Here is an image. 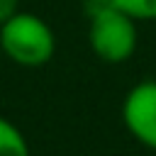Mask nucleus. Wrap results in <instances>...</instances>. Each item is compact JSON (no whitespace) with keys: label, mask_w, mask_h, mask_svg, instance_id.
I'll return each mask as SVG.
<instances>
[{"label":"nucleus","mask_w":156,"mask_h":156,"mask_svg":"<svg viewBox=\"0 0 156 156\" xmlns=\"http://www.w3.org/2000/svg\"><path fill=\"white\" fill-rule=\"evenodd\" d=\"M56 51V34L34 12L20 10L0 24V54L22 68H39L51 61Z\"/></svg>","instance_id":"f257e3e1"},{"label":"nucleus","mask_w":156,"mask_h":156,"mask_svg":"<svg viewBox=\"0 0 156 156\" xmlns=\"http://www.w3.org/2000/svg\"><path fill=\"white\" fill-rule=\"evenodd\" d=\"M136 41H139L136 22L115 5L93 12L88 17V44L100 61L124 63L127 58H132Z\"/></svg>","instance_id":"f03ea898"},{"label":"nucleus","mask_w":156,"mask_h":156,"mask_svg":"<svg viewBox=\"0 0 156 156\" xmlns=\"http://www.w3.org/2000/svg\"><path fill=\"white\" fill-rule=\"evenodd\" d=\"M122 122L141 146L156 151V80H139L127 90Z\"/></svg>","instance_id":"7ed1b4c3"},{"label":"nucleus","mask_w":156,"mask_h":156,"mask_svg":"<svg viewBox=\"0 0 156 156\" xmlns=\"http://www.w3.org/2000/svg\"><path fill=\"white\" fill-rule=\"evenodd\" d=\"M0 156H29V144L17 124L0 117Z\"/></svg>","instance_id":"20e7f679"},{"label":"nucleus","mask_w":156,"mask_h":156,"mask_svg":"<svg viewBox=\"0 0 156 156\" xmlns=\"http://www.w3.org/2000/svg\"><path fill=\"white\" fill-rule=\"evenodd\" d=\"M134 22H156V0H112Z\"/></svg>","instance_id":"39448f33"},{"label":"nucleus","mask_w":156,"mask_h":156,"mask_svg":"<svg viewBox=\"0 0 156 156\" xmlns=\"http://www.w3.org/2000/svg\"><path fill=\"white\" fill-rule=\"evenodd\" d=\"M17 12H20V0H0V24H5Z\"/></svg>","instance_id":"423d86ee"},{"label":"nucleus","mask_w":156,"mask_h":156,"mask_svg":"<svg viewBox=\"0 0 156 156\" xmlns=\"http://www.w3.org/2000/svg\"><path fill=\"white\" fill-rule=\"evenodd\" d=\"M110 5H115V2H112V0H85V2H83V10H85V15L90 17L93 12H100V10L110 7Z\"/></svg>","instance_id":"0eeeda50"}]
</instances>
